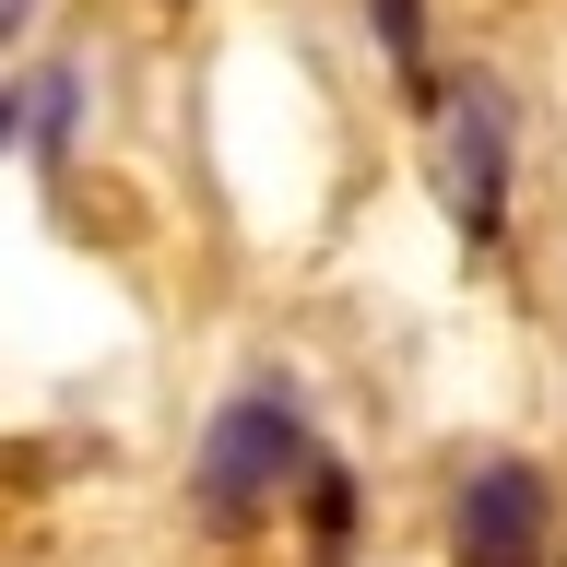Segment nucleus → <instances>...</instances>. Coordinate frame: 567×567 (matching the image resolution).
I'll return each instance as SVG.
<instances>
[{"label": "nucleus", "mask_w": 567, "mask_h": 567, "mask_svg": "<svg viewBox=\"0 0 567 567\" xmlns=\"http://www.w3.org/2000/svg\"><path fill=\"white\" fill-rule=\"evenodd\" d=\"M308 473H319V437H308L296 379H248V390H225V402H213L189 496H202L213 532H248V520H272L284 496H308Z\"/></svg>", "instance_id": "f257e3e1"}, {"label": "nucleus", "mask_w": 567, "mask_h": 567, "mask_svg": "<svg viewBox=\"0 0 567 567\" xmlns=\"http://www.w3.org/2000/svg\"><path fill=\"white\" fill-rule=\"evenodd\" d=\"M437 202H450L461 248H508V202H520V118H508V83L461 71L437 83Z\"/></svg>", "instance_id": "f03ea898"}, {"label": "nucleus", "mask_w": 567, "mask_h": 567, "mask_svg": "<svg viewBox=\"0 0 567 567\" xmlns=\"http://www.w3.org/2000/svg\"><path fill=\"white\" fill-rule=\"evenodd\" d=\"M450 544H461V567H544V544H556V485H544L532 461H473Z\"/></svg>", "instance_id": "7ed1b4c3"}, {"label": "nucleus", "mask_w": 567, "mask_h": 567, "mask_svg": "<svg viewBox=\"0 0 567 567\" xmlns=\"http://www.w3.org/2000/svg\"><path fill=\"white\" fill-rule=\"evenodd\" d=\"M367 35H379L390 83H402L414 106H437V48H425V0H367Z\"/></svg>", "instance_id": "20e7f679"}, {"label": "nucleus", "mask_w": 567, "mask_h": 567, "mask_svg": "<svg viewBox=\"0 0 567 567\" xmlns=\"http://www.w3.org/2000/svg\"><path fill=\"white\" fill-rule=\"evenodd\" d=\"M71 131H83V71L48 60V71L24 83V142H35V166H48V177L71 166Z\"/></svg>", "instance_id": "39448f33"}, {"label": "nucleus", "mask_w": 567, "mask_h": 567, "mask_svg": "<svg viewBox=\"0 0 567 567\" xmlns=\"http://www.w3.org/2000/svg\"><path fill=\"white\" fill-rule=\"evenodd\" d=\"M0 142H24V95L12 83H0Z\"/></svg>", "instance_id": "423d86ee"}]
</instances>
